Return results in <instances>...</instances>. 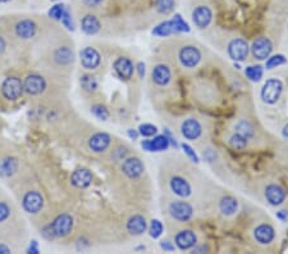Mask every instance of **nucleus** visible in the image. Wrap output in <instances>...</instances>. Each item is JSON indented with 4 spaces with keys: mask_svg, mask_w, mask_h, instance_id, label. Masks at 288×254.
Wrapping results in <instances>:
<instances>
[{
    "mask_svg": "<svg viewBox=\"0 0 288 254\" xmlns=\"http://www.w3.org/2000/svg\"><path fill=\"white\" fill-rule=\"evenodd\" d=\"M60 22H62V24L68 31H75V23H73L72 14H70V11L68 8H65L62 18H60Z\"/></svg>",
    "mask_w": 288,
    "mask_h": 254,
    "instance_id": "obj_41",
    "label": "nucleus"
},
{
    "mask_svg": "<svg viewBox=\"0 0 288 254\" xmlns=\"http://www.w3.org/2000/svg\"><path fill=\"white\" fill-rule=\"evenodd\" d=\"M22 207L27 213L36 214L43 209L44 207V198L36 190H31L24 194L23 199H22Z\"/></svg>",
    "mask_w": 288,
    "mask_h": 254,
    "instance_id": "obj_5",
    "label": "nucleus"
},
{
    "mask_svg": "<svg viewBox=\"0 0 288 254\" xmlns=\"http://www.w3.org/2000/svg\"><path fill=\"white\" fill-rule=\"evenodd\" d=\"M6 48H7V41L3 36H0V54H3L6 52Z\"/></svg>",
    "mask_w": 288,
    "mask_h": 254,
    "instance_id": "obj_48",
    "label": "nucleus"
},
{
    "mask_svg": "<svg viewBox=\"0 0 288 254\" xmlns=\"http://www.w3.org/2000/svg\"><path fill=\"white\" fill-rule=\"evenodd\" d=\"M182 148H183V150H185V153L189 155V158L192 161V162H195V163L199 162V158H197L196 153H195V150L189 145V144H182Z\"/></svg>",
    "mask_w": 288,
    "mask_h": 254,
    "instance_id": "obj_43",
    "label": "nucleus"
},
{
    "mask_svg": "<svg viewBox=\"0 0 288 254\" xmlns=\"http://www.w3.org/2000/svg\"><path fill=\"white\" fill-rule=\"evenodd\" d=\"M18 171V161L13 157L4 158L0 162V176L3 177H11Z\"/></svg>",
    "mask_w": 288,
    "mask_h": 254,
    "instance_id": "obj_28",
    "label": "nucleus"
},
{
    "mask_svg": "<svg viewBox=\"0 0 288 254\" xmlns=\"http://www.w3.org/2000/svg\"><path fill=\"white\" fill-rule=\"evenodd\" d=\"M236 133L241 134L248 140L254 136V127L248 121H240L236 124Z\"/></svg>",
    "mask_w": 288,
    "mask_h": 254,
    "instance_id": "obj_33",
    "label": "nucleus"
},
{
    "mask_svg": "<svg viewBox=\"0 0 288 254\" xmlns=\"http://www.w3.org/2000/svg\"><path fill=\"white\" fill-rule=\"evenodd\" d=\"M149 233H150L151 238H154V239L159 238V236L163 234L162 222H160L159 219H153L150 224V227H149Z\"/></svg>",
    "mask_w": 288,
    "mask_h": 254,
    "instance_id": "obj_39",
    "label": "nucleus"
},
{
    "mask_svg": "<svg viewBox=\"0 0 288 254\" xmlns=\"http://www.w3.org/2000/svg\"><path fill=\"white\" fill-rule=\"evenodd\" d=\"M160 245H162V248L164 249V250H167V251H173L174 250V246L172 245V244L169 243V241H162V244H160Z\"/></svg>",
    "mask_w": 288,
    "mask_h": 254,
    "instance_id": "obj_47",
    "label": "nucleus"
},
{
    "mask_svg": "<svg viewBox=\"0 0 288 254\" xmlns=\"http://www.w3.org/2000/svg\"><path fill=\"white\" fill-rule=\"evenodd\" d=\"M213 19V12L207 6H197L192 11V21L197 28H206Z\"/></svg>",
    "mask_w": 288,
    "mask_h": 254,
    "instance_id": "obj_13",
    "label": "nucleus"
},
{
    "mask_svg": "<svg viewBox=\"0 0 288 254\" xmlns=\"http://www.w3.org/2000/svg\"><path fill=\"white\" fill-rule=\"evenodd\" d=\"M9 253H11V249H9L7 245H4V244H0V254H9Z\"/></svg>",
    "mask_w": 288,
    "mask_h": 254,
    "instance_id": "obj_51",
    "label": "nucleus"
},
{
    "mask_svg": "<svg viewBox=\"0 0 288 254\" xmlns=\"http://www.w3.org/2000/svg\"><path fill=\"white\" fill-rule=\"evenodd\" d=\"M65 8H67V7H65L64 4H62V3L55 4V6H53L50 9H49L48 16L50 17L51 19H54V21H60V18H62Z\"/></svg>",
    "mask_w": 288,
    "mask_h": 254,
    "instance_id": "obj_37",
    "label": "nucleus"
},
{
    "mask_svg": "<svg viewBox=\"0 0 288 254\" xmlns=\"http://www.w3.org/2000/svg\"><path fill=\"white\" fill-rule=\"evenodd\" d=\"M23 91V82L16 76L7 77L2 84V94L7 100H11V102L19 99Z\"/></svg>",
    "mask_w": 288,
    "mask_h": 254,
    "instance_id": "obj_2",
    "label": "nucleus"
},
{
    "mask_svg": "<svg viewBox=\"0 0 288 254\" xmlns=\"http://www.w3.org/2000/svg\"><path fill=\"white\" fill-rule=\"evenodd\" d=\"M91 113L94 114L97 119H100V121H106V119L109 118V116H111L108 108H106L105 106H102V104H95V106H92Z\"/></svg>",
    "mask_w": 288,
    "mask_h": 254,
    "instance_id": "obj_35",
    "label": "nucleus"
},
{
    "mask_svg": "<svg viewBox=\"0 0 288 254\" xmlns=\"http://www.w3.org/2000/svg\"><path fill=\"white\" fill-rule=\"evenodd\" d=\"M11 216V208L7 203L0 202V222H4Z\"/></svg>",
    "mask_w": 288,
    "mask_h": 254,
    "instance_id": "obj_42",
    "label": "nucleus"
},
{
    "mask_svg": "<svg viewBox=\"0 0 288 254\" xmlns=\"http://www.w3.org/2000/svg\"><path fill=\"white\" fill-rule=\"evenodd\" d=\"M254 236L260 244H269L274 240V229L270 225H260L254 231Z\"/></svg>",
    "mask_w": 288,
    "mask_h": 254,
    "instance_id": "obj_24",
    "label": "nucleus"
},
{
    "mask_svg": "<svg viewBox=\"0 0 288 254\" xmlns=\"http://www.w3.org/2000/svg\"><path fill=\"white\" fill-rule=\"evenodd\" d=\"M54 62L59 66H68L75 60V53L69 46H59L55 49L54 54Z\"/></svg>",
    "mask_w": 288,
    "mask_h": 254,
    "instance_id": "obj_26",
    "label": "nucleus"
},
{
    "mask_svg": "<svg viewBox=\"0 0 288 254\" xmlns=\"http://www.w3.org/2000/svg\"><path fill=\"white\" fill-rule=\"evenodd\" d=\"M178 58H179V62L183 67L195 68L201 60V53L196 46L186 45L179 50Z\"/></svg>",
    "mask_w": 288,
    "mask_h": 254,
    "instance_id": "obj_4",
    "label": "nucleus"
},
{
    "mask_svg": "<svg viewBox=\"0 0 288 254\" xmlns=\"http://www.w3.org/2000/svg\"><path fill=\"white\" fill-rule=\"evenodd\" d=\"M219 209L223 214L226 216H232L237 212L238 209V203L237 200L234 199L233 197H224L221 199L219 203Z\"/></svg>",
    "mask_w": 288,
    "mask_h": 254,
    "instance_id": "obj_29",
    "label": "nucleus"
},
{
    "mask_svg": "<svg viewBox=\"0 0 288 254\" xmlns=\"http://www.w3.org/2000/svg\"><path fill=\"white\" fill-rule=\"evenodd\" d=\"M73 217L68 213H62L58 214L50 224L48 225V227L50 229L51 234L55 238H65V236L69 235V233L73 229Z\"/></svg>",
    "mask_w": 288,
    "mask_h": 254,
    "instance_id": "obj_1",
    "label": "nucleus"
},
{
    "mask_svg": "<svg viewBox=\"0 0 288 254\" xmlns=\"http://www.w3.org/2000/svg\"><path fill=\"white\" fill-rule=\"evenodd\" d=\"M113 68L116 75L123 81H129L135 72V66H133L132 60L127 57L117 58L113 63Z\"/></svg>",
    "mask_w": 288,
    "mask_h": 254,
    "instance_id": "obj_10",
    "label": "nucleus"
},
{
    "mask_svg": "<svg viewBox=\"0 0 288 254\" xmlns=\"http://www.w3.org/2000/svg\"><path fill=\"white\" fill-rule=\"evenodd\" d=\"M138 134L142 135L143 138H151V136H155L158 134V129L151 123H143L138 127Z\"/></svg>",
    "mask_w": 288,
    "mask_h": 254,
    "instance_id": "obj_38",
    "label": "nucleus"
},
{
    "mask_svg": "<svg viewBox=\"0 0 288 254\" xmlns=\"http://www.w3.org/2000/svg\"><path fill=\"white\" fill-rule=\"evenodd\" d=\"M151 79L158 86H167L172 81V71L168 66L158 65L153 68Z\"/></svg>",
    "mask_w": 288,
    "mask_h": 254,
    "instance_id": "obj_18",
    "label": "nucleus"
},
{
    "mask_svg": "<svg viewBox=\"0 0 288 254\" xmlns=\"http://www.w3.org/2000/svg\"><path fill=\"white\" fill-rule=\"evenodd\" d=\"M229 145L233 149H238V150H242L247 146V139L245 136H242L241 134L236 133L229 138Z\"/></svg>",
    "mask_w": 288,
    "mask_h": 254,
    "instance_id": "obj_34",
    "label": "nucleus"
},
{
    "mask_svg": "<svg viewBox=\"0 0 288 254\" xmlns=\"http://www.w3.org/2000/svg\"><path fill=\"white\" fill-rule=\"evenodd\" d=\"M169 213L174 219L179 222H187L194 214L191 204L183 200H175L169 206Z\"/></svg>",
    "mask_w": 288,
    "mask_h": 254,
    "instance_id": "obj_7",
    "label": "nucleus"
},
{
    "mask_svg": "<svg viewBox=\"0 0 288 254\" xmlns=\"http://www.w3.org/2000/svg\"><path fill=\"white\" fill-rule=\"evenodd\" d=\"M84 3L89 8H97L104 3V0H84Z\"/></svg>",
    "mask_w": 288,
    "mask_h": 254,
    "instance_id": "obj_45",
    "label": "nucleus"
},
{
    "mask_svg": "<svg viewBox=\"0 0 288 254\" xmlns=\"http://www.w3.org/2000/svg\"><path fill=\"white\" fill-rule=\"evenodd\" d=\"M278 218L280 219V221H283V222H285L288 219V213H287V211H279L278 212Z\"/></svg>",
    "mask_w": 288,
    "mask_h": 254,
    "instance_id": "obj_50",
    "label": "nucleus"
},
{
    "mask_svg": "<svg viewBox=\"0 0 288 254\" xmlns=\"http://www.w3.org/2000/svg\"><path fill=\"white\" fill-rule=\"evenodd\" d=\"M80 62H81V66L85 70L94 71L101 63V55H100V53L95 48L86 46L80 53Z\"/></svg>",
    "mask_w": 288,
    "mask_h": 254,
    "instance_id": "obj_6",
    "label": "nucleus"
},
{
    "mask_svg": "<svg viewBox=\"0 0 288 254\" xmlns=\"http://www.w3.org/2000/svg\"><path fill=\"white\" fill-rule=\"evenodd\" d=\"M285 197H287L285 190L280 185L270 184L265 189V198H267L268 203L272 204V206H280L285 200Z\"/></svg>",
    "mask_w": 288,
    "mask_h": 254,
    "instance_id": "obj_19",
    "label": "nucleus"
},
{
    "mask_svg": "<svg viewBox=\"0 0 288 254\" xmlns=\"http://www.w3.org/2000/svg\"><path fill=\"white\" fill-rule=\"evenodd\" d=\"M172 21L174 22L178 33H189V31H190L189 23H187V22L182 18V16H181V14H178V13L174 14V16H173V18H172Z\"/></svg>",
    "mask_w": 288,
    "mask_h": 254,
    "instance_id": "obj_40",
    "label": "nucleus"
},
{
    "mask_svg": "<svg viewBox=\"0 0 288 254\" xmlns=\"http://www.w3.org/2000/svg\"><path fill=\"white\" fill-rule=\"evenodd\" d=\"M141 146L146 151H163L169 148V140L167 135H158L150 140H143Z\"/></svg>",
    "mask_w": 288,
    "mask_h": 254,
    "instance_id": "obj_20",
    "label": "nucleus"
},
{
    "mask_svg": "<svg viewBox=\"0 0 288 254\" xmlns=\"http://www.w3.org/2000/svg\"><path fill=\"white\" fill-rule=\"evenodd\" d=\"M46 81L41 75L32 73L28 75L23 81V90L30 95H40L45 91Z\"/></svg>",
    "mask_w": 288,
    "mask_h": 254,
    "instance_id": "obj_8",
    "label": "nucleus"
},
{
    "mask_svg": "<svg viewBox=\"0 0 288 254\" xmlns=\"http://www.w3.org/2000/svg\"><path fill=\"white\" fill-rule=\"evenodd\" d=\"M12 0H0V4H4V3H9Z\"/></svg>",
    "mask_w": 288,
    "mask_h": 254,
    "instance_id": "obj_54",
    "label": "nucleus"
},
{
    "mask_svg": "<svg viewBox=\"0 0 288 254\" xmlns=\"http://www.w3.org/2000/svg\"><path fill=\"white\" fill-rule=\"evenodd\" d=\"M175 0H155V9L160 14H169L174 9Z\"/></svg>",
    "mask_w": 288,
    "mask_h": 254,
    "instance_id": "obj_31",
    "label": "nucleus"
},
{
    "mask_svg": "<svg viewBox=\"0 0 288 254\" xmlns=\"http://www.w3.org/2000/svg\"><path fill=\"white\" fill-rule=\"evenodd\" d=\"M112 138L106 133H96L89 139V148L94 153H102L111 145Z\"/></svg>",
    "mask_w": 288,
    "mask_h": 254,
    "instance_id": "obj_17",
    "label": "nucleus"
},
{
    "mask_svg": "<svg viewBox=\"0 0 288 254\" xmlns=\"http://www.w3.org/2000/svg\"><path fill=\"white\" fill-rule=\"evenodd\" d=\"M51 2H58V0H51Z\"/></svg>",
    "mask_w": 288,
    "mask_h": 254,
    "instance_id": "obj_55",
    "label": "nucleus"
},
{
    "mask_svg": "<svg viewBox=\"0 0 288 254\" xmlns=\"http://www.w3.org/2000/svg\"><path fill=\"white\" fill-rule=\"evenodd\" d=\"M92 182V173L87 168H78L70 175V184L77 189H86Z\"/></svg>",
    "mask_w": 288,
    "mask_h": 254,
    "instance_id": "obj_16",
    "label": "nucleus"
},
{
    "mask_svg": "<svg viewBox=\"0 0 288 254\" xmlns=\"http://www.w3.org/2000/svg\"><path fill=\"white\" fill-rule=\"evenodd\" d=\"M181 133L187 140H196L201 136L202 127L197 119L187 118L181 126Z\"/></svg>",
    "mask_w": 288,
    "mask_h": 254,
    "instance_id": "obj_15",
    "label": "nucleus"
},
{
    "mask_svg": "<svg viewBox=\"0 0 288 254\" xmlns=\"http://www.w3.org/2000/svg\"><path fill=\"white\" fill-rule=\"evenodd\" d=\"M122 171L129 179H138L145 171V166L140 158L131 157L124 160L123 165H122Z\"/></svg>",
    "mask_w": 288,
    "mask_h": 254,
    "instance_id": "obj_12",
    "label": "nucleus"
},
{
    "mask_svg": "<svg viewBox=\"0 0 288 254\" xmlns=\"http://www.w3.org/2000/svg\"><path fill=\"white\" fill-rule=\"evenodd\" d=\"M248 50L250 48H248L247 43L241 38L233 39L228 45V55L236 62L245 60L248 55Z\"/></svg>",
    "mask_w": 288,
    "mask_h": 254,
    "instance_id": "obj_11",
    "label": "nucleus"
},
{
    "mask_svg": "<svg viewBox=\"0 0 288 254\" xmlns=\"http://www.w3.org/2000/svg\"><path fill=\"white\" fill-rule=\"evenodd\" d=\"M27 253L28 254H39L40 253V248H39V243L38 240H32L30 243L27 248Z\"/></svg>",
    "mask_w": 288,
    "mask_h": 254,
    "instance_id": "obj_44",
    "label": "nucleus"
},
{
    "mask_svg": "<svg viewBox=\"0 0 288 254\" xmlns=\"http://www.w3.org/2000/svg\"><path fill=\"white\" fill-rule=\"evenodd\" d=\"M80 84H81V87L86 92H95L99 89V81H97L96 77L92 75L82 76L81 80H80Z\"/></svg>",
    "mask_w": 288,
    "mask_h": 254,
    "instance_id": "obj_30",
    "label": "nucleus"
},
{
    "mask_svg": "<svg viewBox=\"0 0 288 254\" xmlns=\"http://www.w3.org/2000/svg\"><path fill=\"white\" fill-rule=\"evenodd\" d=\"M284 63H287V58H285L284 55H272V57H268L267 63H265V68H267V70H273V68L279 67V66L284 65Z\"/></svg>",
    "mask_w": 288,
    "mask_h": 254,
    "instance_id": "obj_36",
    "label": "nucleus"
},
{
    "mask_svg": "<svg viewBox=\"0 0 288 254\" xmlns=\"http://www.w3.org/2000/svg\"><path fill=\"white\" fill-rule=\"evenodd\" d=\"M174 34H178V30H177V27H175L174 22H173L172 19L162 22V23L158 24V26H156V27L153 30V35L160 36V38L174 35Z\"/></svg>",
    "mask_w": 288,
    "mask_h": 254,
    "instance_id": "obj_27",
    "label": "nucleus"
},
{
    "mask_svg": "<svg viewBox=\"0 0 288 254\" xmlns=\"http://www.w3.org/2000/svg\"><path fill=\"white\" fill-rule=\"evenodd\" d=\"M196 234L191 230H182L175 235V244L181 250H189L196 245Z\"/></svg>",
    "mask_w": 288,
    "mask_h": 254,
    "instance_id": "obj_21",
    "label": "nucleus"
},
{
    "mask_svg": "<svg viewBox=\"0 0 288 254\" xmlns=\"http://www.w3.org/2000/svg\"><path fill=\"white\" fill-rule=\"evenodd\" d=\"M245 75L251 81H260V79L263 77V67L261 66H248L245 68Z\"/></svg>",
    "mask_w": 288,
    "mask_h": 254,
    "instance_id": "obj_32",
    "label": "nucleus"
},
{
    "mask_svg": "<svg viewBox=\"0 0 288 254\" xmlns=\"http://www.w3.org/2000/svg\"><path fill=\"white\" fill-rule=\"evenodd\" d=\"M282 135H283V138L284 139H287L288 140V123L285 124L284 127H283V130H282Z\"/></svg>",
    "mask_w": 288,
    "mask_h": 254,
    "instance_id": "obj_52",
    "label": "nucleus"
},
{
    "mask_svg": "<svg viewBox=\"0 0 288 254\" xmlns=\"http://www.w3.org/2000/svg\"><path fill=\"white\" fill-rule=\"evenodd\" d=\"M101 28V23L94 14H86L81 21V30L86 35H96Z\"/></svg>",
    "mask_w": 288,
    "mask_h": 254,
    "instance_id": "obj_25",
    "label": "nucleus"
},
{
    "mask_svg": "<svg viewBox=\"0 0 288 254\" xmlns=\"http://www.w3.org/2000/svg\"><path fill=\"white\" fill-rule=\"evenodd\" d=\"M146 229H148V222L141 214H135L127 222V230L131 235H141L145 233Z\"/></svg>",
    "mask_w": 288,
    "mask_h": 254,
    "instance_id": "obj_23",
    "label": "nucleus"
},
{
    "mask_svg": "<svg viewBox=\"0 0 288 254\" xmlns=\"http://www.w3.org/2000/svg\"><path fill=\"white\" fill-rule=\"evenodd\" d=\"M272 41L268 38H265V36H260V38L256 39L253 43V46H251V52H253L254 58L258 60L267 59V58L270 57V54H272Z\"/></svg>",
    "mask_w": 288,
    "mask_h": 254,
    "instance_id": "obj_9",
    "label": "nucleus"
},
{
    "mask_svg": "<svg viewBox=\"0 0 288 254\" xmlns=\"http://www.w3.org/2000/svg\"><path fill=\"white\" fill-rule=\"evenodd\" d=\"M16 35L22 40H30V39L35 38L36 33H38V24L32 21V19H22L16 24Z\"/></svg>",
    "mask_w": 288,
    "mask_h": 254,
    "instance_id": "obj_14",
    "label": "nucleus"
},
{
    "mask_svg": "<svg viewBox=\"0 0 288 254\" xmlns=\"http://www.w3.org/2000/svg\"><path fill=\"white\" fill-rule=\"evenodd\" d=\"M138 135H140V134H138V131L133 130V129H129V130H128V136L132 139V140H137Z\"/></svg>",
    "mask_w": 288,
    "mask_h": 254,
    "instance_id": "obj_49",
    "label": "nucleus"
},
{
    "mask_svg": "<svg viewBox=\"0 0 288 254\" xmlns=\"http://www.w3.org/2000/svg\"><path fill=\"white\" fill-rule=\"evenodd\" d=\"M201 251H206V248L205 246H200V248H194V253H201Z\"/></svg>",
    "mask_w": 288,
    "mask_h": 254,
    "instance_id": "obj_53",
    "label": "nucleus"
},
{
    "mask_svg": "<svg viewBox=\"0 0 288 254\" xmlns=\"http://www.w3.org/2000/svg\"><path fill=\"white\" fill-rule=\"evenodd\" d=\"M283 91V82L278 79H269L261 89V99L267 104L277 103Z\"/></svg>",
    "mask_w": 288,
    "mask_h": 254,
    "instance_id": "obj_3",
    "label": "nucleus"
},
{
    "mask_svg": "<svg viewBox=\"0 0 288 254\" xmlns=\"http://www.w3.org/2000/svg\"><path fill=\"white\" fill-rule=\"evenodd\" d=\"M136 70H137L138 76H140V79H143L145 77V72H146V68H145V63L140 62L137 66H136Z\"/></svg>",
    "mask_w": 288,
    "mask_h": 254,
    "instance_id": "obj_46",
    "label": "nucleus"
},
{
    "mask_svg": "<svg viewBox=\"0 0 288 254\" xmlns=\"http://www.w3.org/2000/svg\"><path fill=\"white\" fill-rule=\"evenodd\" d=\"M170 189L174 193L175 195L181 198H187L191 194V185L189 184V181L181 177V176H173L170 179Z\"/></svg>",
    "mask_w": 288,
    "mask_h": 254,
    "instance_id": "obj_22",
    "label": "nucleus"
}]
</instances>
